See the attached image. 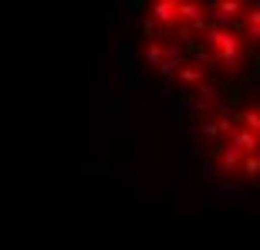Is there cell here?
Masks as SVG:
<instances>
[{"mask_svg":"<svg viewBox=\"0 0 260 250\" xmlns=\"http://www.w3.org/2000/svg\"><path fill=\"white\" fill-rule=\"evenodd\" d=\"M142 61L193 112L260 85V4H155Z\"/></svg>","mask_w":260,"mask_h":250,"instance_id":"obj_1","label":"cell"},{"mask_svg":"<svg viewBox=\"0 0 260 250\" xmlns=\"http://www.w3.org/2000/svg\"><path fill=\"white\" fill-rule=\"evenodd\" d=\"M193 149L216 179L260 190V85L193 112Z\"/></svg>","mask_w":260,"mask_h":250,"instance_id":"obj_2","label":"cell"}]
</instances>
